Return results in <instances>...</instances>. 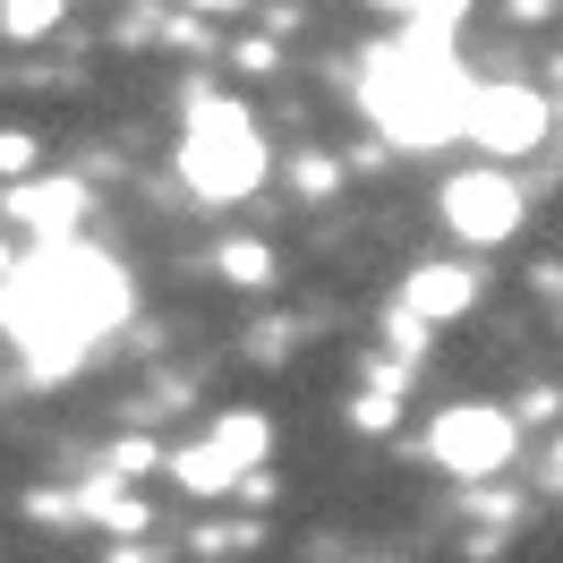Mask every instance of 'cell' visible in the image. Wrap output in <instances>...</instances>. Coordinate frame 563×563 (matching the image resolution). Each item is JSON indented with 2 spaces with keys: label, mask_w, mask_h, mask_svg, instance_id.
I'll list each match as a JSON object with an SVG mask.
<instances>
[{
  "label": "cell",
  "mask_w": 563,
  "mask_h": 563,
  "mask_svg": "<svg viewBox=\"0 0 563 563\" xmlns=\"http://www.w3.org/2000/svg\"><path fill=\"white\" fill-rule=\"evenodd\" d=\"M358 427H367V435H385V427H393V393H367V401H358Z\"/></svg>",
  "instance_id": "cell-14"
},
{
  "label": "cell",
  "mask_w": 563,
  "mask_h": 563,
  "mask_svg": "<svg viewBox=\"0 0 563 563\" xmlns=\"http://www.w3.org/2000/svg\"><path fill=\"white\" fill-rule=\"evenodd\" d=\"M120 317H129V274L111 265L103 247L43 240L26 265H9V282H0V324H9V342H18V358L35 376H69Z\"/></svg>",
  "instance_id": "cell-1"
},
{
  "label": "cell",
  "mask_w": 563,
  "mask_h": 563,
  "mask_svg": "<svg viewBox=\"0 0 563 563\" xmlns=\"http://www.w3.org/2000/svg\"><path fill=\"white\" fill-rule=\"evenodd\" d=\"M60 9H69V0H0V35H9V43H35V35L60 26Z\"/></svg>",
  "instance_id": "cell-10"
},
{
  "label": "cell",
  "mask_w": 563,
  "mask_h": 563,
  "mask_svg": "<svg viewBox=\"0 0 563 563\" xmlns=\"http://www.w3.org/2000/svg\"><path fill=\"white\" fill-rule=\"evenodd\" d=\"M547 129H555L547 95H529V86H470V111H461V137L478 145V154L512 163V154H529V145H547Z\"/></svg>",
  "instance_id": "cell-6"
},
{
  "label": "cell",
  "mask_w": 563,
  "mask_h": 563,
  "mask_svg": "<svg viewBox=\"0 0 563 563\" xmlns=\"http://www.w3.org/2000/svg\"><path fill=\"white\" fill-rule=\"evenodd\" d=\"M444 222H453V240H470V247H504L521 231V188L504 172H453L444 179Z\"/></svg>",
  "instance_id": "cell-7"
},
{
  "label": "cell",
  "mask_w": 563,
  "mask_h": 563,
  "mask_svg": "<svg viewBox=\"0 0 563 563\" xmlns=\"http://www.w3.org/2000/svg\"><path fill=\"white\" fill-rule=\"evenodd\" d=\"M367 9H393V18H410V0H367Z\"/></svg>",
  "instance_id": "cell-15"
},
{
  "label": "cell",
  "mask_w": 563,
  "mask_h": 563,
  "mask_svg": "<svg viewBox=\"0 0 563 563\" xmlns=\"http://www.w3.org/2000/svg\"><path fill=\"white\" fill-rule=\"evenodd\" d=\"M9 265H18V256H9V247H0V282H9Z\"/></svg>",
  "instance_id": "cell-17"
},
{
  "label": "cell",
  "mask_w": 563,
  "mask_h": 563,
  "mask_svg": "<svg viewBox=\"0 0 563 563\" xmlns=\"http://www.w3.org/2000/svg\"><path fill=\"white\" fill-rule=\"evenodd\" d=\"M555 487H563V444H555Z\"/></svg>",
  "instance_id": "cell-18"
},
{
  "label": "cell",
  "mask_w": 563,
  "mask_h": 563,
  "mask_svg": "<svg viewBox=\"0 0 563 563\" xmlns=\"http://www.w3.org/2000/svg\"><path fill=\"white\" fill-rule=\"evenodd\" d=\"M265 453H274V427L256 419V410H231L206 444L172 453V478L188 495H222V487H240V478H256V461H265Z\"/></svg>",
  "instance_id": "cell-5"
},
{
  "label": "cell",
  "mask_w": 563,
  "mask_h": 563,
  "mask_svg": "<svg viewBox=\"0 0 563 563\" xmlns=\"http://www.w3.org/2000/svg\"><path fill=\"white\" fill-rule=\"evenodd\" d=\"M358 103H367V120H376L393 145H410V154L453 145L461 111H470V77H461V60H453V35L410 18L401 43H376V52H367Z\"/></svg>",
  "instance_id": "cell-2"
},
{
  "label": "cell",
  "mask_w": 563,
  "mask_h": 563,
  "mask_svg": "<svg viewBox=\"0 0 563 563\" xmlns=\"http://www.w3.org/2000/svg\"><path fill=\"white\" fill-rule=\"evenodd\" d=\"M179 179H188L206 206L256 197V179H265V137H256V120H247L240 103H222V95H197V103H188V137H179Z\"/></svg>",
  "instance_id": "cell-3"
},
{
  "label": "cell",
  "mask_w": 563,
  "mask_h": 563,
  "mask_svg": "<svg viewBox=\"0 0 563 563\" xmlns=\"http://www.w3.org/2000/svg\"><path fill=\"white\" fill-rule=\"evenodd\" d=\"M401 308H410L419 324L470 317V308H478V274H470V265H419V274L401 282Z\"/></svg>",
  "instance_id": "cell-9"
},
{
  "label": "cell",
  "mask_w": 563,
  "mask_h": 563,
  "mask_svg": "<svg viewBox=\"0 0 563 563\" xmlns=\"http://www.w3.org/2000/svg\"><path fill=\"white\" fill-rule=\"evenodd\" d=\"M410 18H419V26H444V35H453L461 18H470V0H410Z\"/></svg>",
  "instance_id": "cell-12"
},
{
  "label": "cell",
  "mask_w": 563,
  "mask_h": 563,
  "mask_svg": "<svg viewBox=\"0 0 563 563\" xmlns=\"http://www.w3.org/2000/svg\"><path fill=\"white\" fill-rule=\"evenodd\" d=\"M512 444H521V419L504 401H453V410H435V427H427V453L444 461L453 478H495L512 461Z\"/></svg>",
  "instance_id": "cell-4"
},
{
  "label": "cell",
  "mask_w": 563,
  "mask_h": 563,
  "mask_svg": "<svg viewBox=\"0 0 563 563\" xmlns=\"http://www.w3.org/2000/svg\"><path fill=\"white\" fill-rule=\"evenodd\" d=\"M9 213H18L35 240H77L86 188H77V179H18V188H9Z\"/></svg>",
  "instance_id": "cell-8"
},
{
  "label": "cell",
  "mask_w": 563,
  "mask_h": 563,
  "mask_svg": "<svg viewBox=\"0 0 563 563\" xmlns=\"http://www.w3.org/2000/svg\"><path fill=\"white\" fill-rule=\"evenodd\" d=\"M188 9H240V0H188Z\"/></svg>",
  "instance_id": "cell-16"
},
{
  "label": "cell",
  "mask_w": 563,
  "mask_h": 563,
  "mask_svg": "<svg viewBox=\"0 0 563 563\" xmlns=\"http://www.w3.org/2000/svg\"><path fill=\"white\" fill-rule=\"evenodd\" d=\"M35 163V137L26 129H0V172H26Z\"/></svg>",
  "instance_id": "cell-13"
},
{
  "label": "cell",
  "mask_w": 563,
  "mask_h": 563,
  "mask_svg": "<svg viewBox=\"0 0 563 563\" xmlns=\"http://www.w3.org/2000/svg\"><path fill=\"white\" fill-rule=\"evenodd\" d=\"M222 274L231 282H274V256H265L256 240H240V247H222Z\"/></svg>",
  "instance_id": "cell-11"
}]
</instances>
